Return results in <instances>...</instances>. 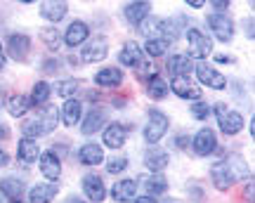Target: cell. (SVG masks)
<instances>
[{
  "label": "cell",
  "instance_id": "cell-20",
  "mask_svg": "<svg viewBox=\"0 0 255 203\" xmlns=\"http://www.w3.org/2000/svg\"><path fill=\"white\" fill-rule=\"evenodd\" d=\"M17 158L21 166H31L36 163L40 158V147L36 144V139H28V137H21L17 144Z\"/></svg>",
  "mask_w": 255,
  "mask_h": 203
},
{
  "label": "cell",
  "instance_id": "cell-48",
  "mask_svg": "<svg viewBox=\"0 0 255 203\" xmlns=\"http://www.w3.org/2000/svg\"><path fill=\"white\" fill-rule=\"evenodd\" d=\"M9 163V156H7V151L5 149H0V168H5Z\"/></svg>",
  "mask_w": 255,
  "mask_h": 203
},
{
  "label": "cell",
  "instance_id": "cell-38",
  "mask_svg": "<svg viewBox=\"0 0 255 203\" xmlns=\"http://www.w3.org/2000/svg\"><path fill=\"white\" fill-rule=\"evenodd\" d=\"M128 163H130V161H128L126 156H119V154H116V156H111L109 161H107V173H111V175L126 173V170H128Z\"/></svg>",
  "mask_w": 255,
  "mask_h": 203
},
{
  "label": "cell",
  "instance_id": "cell-6",
  "mask_svg": "<svg viewBox=\"0 0 255 203\" xmlns=\"http://www.w3.org/2000/svg\"><path fill=\"white\" fill-rule=\"evenodd\" d=\"M189 149L196 156H210L218 149V137L210 128H201L194 137L189 139Z\"/></svg>",
  "mask_w": 255,
  "mask_h": 203
},
{
  "label": "cell",
  "instance_id": "cell-43",
  "mask_svg": "<svg viewBox=\"0 0 255 203\" xmlns=\"http://www.w3.org/2000/svg\"><path fill=\"white\" fill-rule=\"evenodd\" d=\"M253 189H255V182H253V177H251V182L244 187V199L251 201V203H253Z\"/></svg>",
  "mask_w": 255,
  "mask_h": 203
},
{
  "label": "cell",
  "instance_id": "cell-18",
  "mask_svg": "<svg viewBox=\"0 0 255 203\" xmlns=\"http://www.w3.org/2000/svg\"><path fill=\"white\" fill-rule=\"evenodd\" d=\"M111 199L116 203H132L137 199V182L135 180H119L111 187Z\"/></svg>",
  "mask_w": 255,
  "mask_h": 203
},
{
  "label": "cell",
  "instance_id": "cell-45",
  "mask_svg": "<svg viewBox=\"0 0 255 203\" xmlns=\"http://www.w3.org/2000/svg\"><path fill=\"white\" fill-rule=\"evenodd\" d=\"M7 137H9V125H5V123H0V142H5Z\"/></svg>",
  "mask_w": 255,
  "mask_h": 203
},
{
  "label": "cell",
  "instance_id": "cell-50",
  "mask_svg": "<svg viewBox=\"0 0 255 203\" xmlns=\"http://www.w3.org/2000/svg\"><path fill=\"white\" fill-rule=\"evenodd\" d=\"M132 203H156V199H151V196H137Z\"/></svg>",
  "mask_w": 255,
  "mask_h": 203
},
{
  "label": "cell",
  "instance_id": "cell-44",
  "mask_svg": "<svg viewBox=\"0 0 255 203\" xmlns=\"http://www.w3.org/2000/svg\"><path fill=\"white\" fill-rule=\"evenodd\" d=\"M244 31H246V36L253 40V36H255V31H253V19H246V24H244Z\"/></svg>",
  "mask_w": 255,
  "mask_h": 203
},
{
  "label": "cell",
  "instance_id": "cell-32",
  "mask_svg": "<svg viewBox=\"0 0 255 203\" xmlns=\"http://www.w3.org/2000/svg\"><path fill=\"white\" fill-rule=\"evenodd\" d=\"M50 95H52V85L47 83V81H38L33 83V90L28 95V100H31V106H45L47 100H50Z\"/></svg>",
  "mask_w": 255,
  "mask_h": 203
},
{
  "label": "cell",
  "instance_id": "cell-47",
  "mask_svg": "<svg viewBox=\"0 0 255 203\" xmlns=\"http://www.w3.org/2000/svg\"><path fill=\"white\" fill-rule=\"evenodd\" d=\"M213 59H215L218 64H229V62H232V57H229V55H215Z\"/></svg>",
  "mask_w": 255,
  "mask_h": 203
},
{
  "label": "cell",
  "instance_id": "cell-42",
  "mask_svg": "<svg viewBox=\"0 0 255 203\" xmlns=\"http://www.w3.org/2000/svg\"><path fill=\"white\" fill-rule=\"evenodd\" d=\"M173 147H175V149H187V147H189V137H187V135L173 137Z\"/></svg>",
  "mask_w": 255,
  "mask_h": 203
},
{
  "label": "cell",
  "instance_id": "cell-4",
  "mask_svg": "<svg viewBox=\"0 0 255 203\" xmlns=\"http://www.w3.org/2000/svg\"><path fill=\"white\" fill-rule=\"evenodd\" d=\"M206 26L210 28V33H213L215 40H220V43H232V38H234V21H232L227 14L210 12L208 17H206Z\"/></svg>",
  "mask_w": 255,
  "mask_h": 203
},
{
  "label": "cell",
  "instance_id": "cell-33",
  "mask_svg": "<svg viewBox=\"0 0 255 203\" xmlns=\"http://www.w3.org/2000/svg\"><path fill=\"white\" fill-rule=\"evenodd\" d=\"M168 83H165L161 76H154L151 81H146V95L151 97V100H165L168 97Z\"/></svg>",
  "mask_w": 255,
  "mask_h": 203
},
{
  "label": "cell",
  "instance_id": "cell-26",
  "mask_svg": "<svg viewBox=\"0 0 255 203\" xmlns=\"http://www.w3.org/2000/svg\"><path fill=\"white\" fill-rule=\"evenodd\" d=\"M170 163V154L165 149H149L144 154V166L149 173H163Z\"/></svg>",
  "mask_w": 255,
  "mask_h": 203
},
{
  "label": "cell",
  "instance_id": "cell-21",
  "mask_svg": "<svg viewBox=\"0 0 255 203\" xmlns=\"http://www.w3.org/2000/svg\"><path fill=\"white\" fill-rule=\"evenodd\" d=\"M57 192H59V187L55 182H38L28 192V203H52Z\"/></svg>",
  "mask_w": 255,
  "mask_h": 203
},
{
  "label": "cell",
  "instance_id": "cell-10",
  "mask_svg": "<svg viewBox=\"0 0 255 203\" xmlns=\"http://www.w3.org/2000/svg\"><path fill=\"white\" fill-rule=\"evenodd\" d=\"M168 88H170L177 97H182V100L196 102L203 97V95H201V85L196 83L191 76H177V78H173V83L168 85Z\"/></svg>",
  "mask_w": 255,
  "mask_h": 203
},
{
  "label": "cell",
  "instance_id": "cell-11",
  "mask_svg": "<svg viewBox=\"0 0 255 203\" xmlns=\"http://www.w3.org/2000/svg\"><path fill=\"white\" fill-rule=\"evenodd\" d=\"M5 47H7V57L14 59V62H24L31 52V38L26 33H9L7 40H5Z\"/></svg>",
  "mask_w": 255,
  "mask_h": 203
},
{
  "label": "cell",
  "instance_id": "cell-8",
  "mask_svg": "<svg viewBox=\"0 0 255 203\" xmlns=\"http://www.w3.org/2000/svg\"><path fill=\"white\" fill-rule=\"evenodd\" d=\"M38 166H40V173L45 177L47 182H59L62 180V161L57 156L52 149H47V151H40V158H38Z\"/></svg>",
  "mask_w": 255,
  "mask_h": 203
},
{
  "label": "cell",
  "instance_id": "cell-25",
  "mask_svg": "<svg viewBox=\"0 0 255 203\" xmlns=\"http://www.w3.org/2000/svg\"><path fill=\"white\" fill-rule=\"evenodd\" d=\"M0 194L7 199V203L24 199V180L21 177H2L0 180Z\"/></svg>",
  "mask_w": 255,
  "mask_h": 203
},
{
  "label": "cell",
  "instance_id": "cell-35",
  "mask_svg": "<svg viewBox=\"0 0 255 203\" xmlns=\"http://www.w3.org/2000/svg\"><path fill=\"white\" fill-rule=\"evenodd\" d=\"M168 47H170V43H165L161 38H149L144 43V47H142V52H146L151 59H158V57H163L168 52Z\"/></svg>",
  "mask_w": 255,
  "mask_h": 203
},
{
  "label": "cell",
  "instance_id": "cell-52",
  "mask_svg": "<svg viewBox=\"0 0 255 203\" xmlns=\"http://www.w3.org/2000/svg\"><path fill=\"white\" fill-rule=\"evenodd\" d=\"M66 203H90V201H83L81 196H69V199H66Z\"/></svg>",
  "mask_w": 255,
  "mask_h": 203
},
{
  "label": "cell",
  "instance_id": "cell-17",
  "mask_svg": "<svg viewBox=\"0 0 255 203\" xmlns=\"http://www.w3.org/2000/svg\"><path fill=\"white\" fill-rule=\"evenodd\" d=\"M62 116H59V120H62L66 128H73V125H78L83 118V102L76 100V97H71V100H64L62 104V111H59Z\"/></svg>",
  "mask_w": 255,
  "mask_h": 203
},
{
  "label": "cell",
  "instance_id": "cell-34",
  "mask_svg": "<svg viewBox=\"0 0 255 203\" xmlns=\"http://www.w3.org/2000/svg\"><path fill=\"white\" fill-rule=\"evenodd\" d=\"M78 88H81V83H78V78H59L55 83V90L59 97H66V100H71L73 95L78 93Z\"/></svg>",
  "mask_w": 255,
  "mask_h": 203
},
{
  "label": "cell",
  "instance_id": "cell-9",
  "mask_svg": "<svg viewBox=\"0 0 255 203\" xmlns=\"http://www.w3.org/2000/svg\"><path fill=\"white\" fill-rule=\"evenodd\" d=\"M88 40H90V26H88L85 21H81V19L71 21L62 36V43L66 47H81V45H85Z\"/></svg>",
  "mask_w": 255,
  "mask_h": 203
},
{
  "label": "cell",
  "instance_id": "cell-46",
  "mask_svg": "<svg viewBox=\"0 0 255 203\" xmlns=\"http://www.w3.org/2000/svg\"><path fill=\"white\" fill-rule=\"evenodd\" d=\"M187 5H189L191 9H201L206 5V0H187Z\"/></svg>",
  "mask_w": 255,
  "mask_h": 203
},
{
  "label": "cell",
  "instance_id": "cell-15",
  "mask_svg": "<svg viewBox=\"0 0 255 203\" xmlns=\"http://www.w3.org/2000/svg\"><path fill=\"white\" fill-rule=\"evenodd\" d=\"M191 69H194V59H191L187 52H175V55H170L168 57V62H165V71L170 74V78L189 76Z\"/></svg>",
  "mask_w": 255,
  "mask_h": 203
},
{
  "label": "cell",
  "instance_id": "cell-31",
  "mask_svg": "<svg viewBox=\"0 0 255 203\" xmlns=\"http://www.w3.org/2000/svg\"><path fill=\"white\" fill-rule=\"evenodd\" d=\"M144 192L146 196H151V199H156V196H163L165 192H168V180H165L163 173H151V175L144 180Z\"/></svg>",
  "mask_w": 255,
  "mask_h": 203
},
{
  "label": "cell",
  "instance_id": "cell-24",
  "mask_svg": "<svg viewBox=\"0 0 255 203\" xmlns=\"http://www.w3.org/2000/svg\"><path fill=\"white\" fill-rule=\"evenodd\" d=\"M78 161H81V166H100V163H104V149L95 142H88L78 149Z\"/></svg>",
  "mask_w": 255,
  "mask_h": 203
},
{
  "label": "cell",
  "instance_id": "cell-16",
  "mask_svg": "<svg viewBox=\"0 0 255 203\" xmlns=\"http://www.w3.org/2000/svg\"><path fill=\"white\" fill-rule=\"evenodd\" d=\"M128 139V125H123V123H109L107 128H104V132H102V142H104V147L109 149H121L123 144H126Z\"/></svg>",
  "mask_w": 255,
  "mask_h": 203
},
{
  "label": "cell",
  "instance_id": "cell-37",
  "mask_svg": "<svg viewBox=\"0 0 255 203\" xmlns=\"http://www.w3.org/2000/svg\"><path fill=\"white\" fill-rule=\"evenodd\" d=\"M135 76L139 78V81H144L146 83V81H151L154 76H158V69H156V64L151 62V59H144V62L135 69Z\"/></svg>",
  "mask_w": 255,
  "mask_h": 203
},
{
  "label": "cell",
  "instance_id": "cell-28",
  "mask_svg": "<svg viewBox=\"0 0 255 203\" xmlns=\"http://www.w3.org/2000/svg\"><path fill=\"white\" fill-rule=\"evenodd\" d=\"M5 106H7L9 116H14V118H21V116H26L28 111L33 109V106H31V100H28V95H19V93L9 95Z\"/></svg>",
  "mask_w": 255,
  "mask_h": 203
},
{
  "label": "cell",
  "instance_id": "cell-1",
  "mask_svg": "<svg viewBox=\"0 0 255 203\" xmlns=\"http://www.w3.org/2000/svg\"><path fill=\"white\" fill-rule=\"evenodd\" d=\"M59 125V109L55 104H45L40 106L36 116H31L28 120H24V137L36 139V137H45L50 132H55Z\"/></svg>",
  "mask_w": 255,
  "mask_h": 203
},
{
  "label": "cell",
  "instance_id": "cell-54",
  "mask_svg": "<svg viewBox=\"0 0 255 203\" xmlns=\"http://www.w3.org/2000/svg\"><path fill=\"white\" fill-rule=\"evenodd\" d=\"M165 203H175V201H165Z\"/></svg>",
  "mask_w": 255,
  "mask_h": 203
},
{
  "label": "cell",
  "instance_id": "cell-5",
  "mask_svg": "<svg viewBox=\"0 0 255 203\" xmlns=\"http://www.w3.org/2000/svg\"><path fill=\"white\" fill-rule=\"evenodd\" d=\"M107 55H109V43H107L104 36L90 38V40L81 47V59L85 64H97L102 59H107Z\"/></svg>",
  "mask_w": 255,
  "mask_h": 203
},
{
  "label": "cell",
  "instance_id": "cell-23",
  "mask_svg": "<svg viewBox=\"0 0 255 203\" xmlns=\"http://www.w3.org/2000/svg\"><path fill=\"white\" fill-rule=\"evenodd\" d=\"M104 123H107V113L102 109H90L81 120V132L83 135H95V132H100V128H104Z\"/></svg>",
  "mask_w": 255,
  "mask_h": 203
},
{
  "label": "cell",
  "instance_id": "cell-49",
  "mask_svg": "<svg viewBox=\"0 0 255 203\" xmlns=\"http://www.w3.org/2000/svg\"><path fill=\"white\" fill-rule=\"evenodd\" d=\"M100 97H102L100 93H95V90H88V100H90L92 104H97V102H100Z\"/></svg>",
  "mask_w": 255,
  "mask_h": 203
},
{
  "label": "cell",
  "instance_id": "cell-22",
  "mask_svg": "<svg viewBox=\"0 0 255 203\" xmlns=\"http://www.w3.org/2000/svg\"><path fill=\"white\" fill-rule=\"evenodd\" d=\"M149 14H151V2H146V0H142V2H130V5L123 7V17H126V21H130L132 26H139Z\"/></svg>",
  "mask_w": 255,
  "mask_h": 203
},
{
  "label": "cell",
  "instance_id": "cell-12",
  "mask_svg": "<svg viewBox=\"0 0 255 203\" xmlns=\"http://www.w3.org/2000/svg\"><path fill=\"white\" fill-rule=\"evenodd\" d=\"M81 187H83V194L90 203H102L107 199V187L102 182V177L97 173H88V175L81 180Z\"/></svg>",
  "mask_w": 255,
  "mask_h": 203
},
{
  "label": "cell",
  "instance_id": "cell-40",
  "mask_svg": "<svg viewBox=\"0 0 255 203\" xmlns=\"http://www.w3.org/2000/svg\"><path fill=\"white\" fill-rule=\"evenodd\" d=\"M210 5H213V12H215V14H225V12L229 9V2H227V0H213Z\"/></svg>",
  "mask_w": 255,
  "mask_h": 203
},
{
  "label": "cell",
  "instance_id": "cell-51",
  "mask_svg": "<svg viewBox=\"0 0 255 203\" xmlns=\"http://www.w3.org/2000/svg\"><path fill=\"white\" fill-rule=\"evenodd\" d=\"M5 64H7V59H5V47L0 43V69H5Z\"/></svg>",
  "mask_w": 255,
  "mask_h": 203
},
{
  "label": "cell",
  "instance_id": "cell-2",
  "mask_svg": "<svg viewBox=\"0 0 255 203\" xmlns=\"http://www.w3.org/2000/svg\"><path fill=\"white\" fill-rule=\"evenodd\" d=\"M168 128H170V120L161 109H149V118H146L144 125V139L146 144H158L161 139L168 135Z\"/></svg>",
  "mask_w": 255,
  "mask_h": 203
},
{
  "label": "cell",
  "instance_id": "cell-19",
  "mask_svg": "<svg viewBox=\"0 0 255 203\" xmlns=\"http://www.w3.org/2000/svg\"><path fill=\"white\" fill-rule=\"evenodd\" d=\"M123 71H121L119 66H104L100 69L97 74H95V85L97 88H119L123 83Z\"/></svg>",
  "mask_w": 255,
  "mask_h": 203
},
{
  "label": "cell",
  "instance_id": "cell-39",
  "mask_svg": "<svg viewBox=\"0 0 255 203\" xmlns=\"http://www.w3.org/2000/svg\"><path fill=\"white\" fill-rule=\"evenodd\" d=\"M191 116H194L196 120H206L210 116V106L203 100L191 102Z\"/></svg>",
  "mask_w": 255,
  "mask_h": 203
},
{
  "label": "cell",
  "instance_id": "cell-29",
  "mask_svg": "<svg viewBox=\"0 0 255 203\" xmlns=\"http://www.w3.org/2000/svg\"><path fill=\"white\" fill-rule=\"evenodd\" d=\"M222 161H225V168H227L229 177H232V182L244 180V177L251 175V170H248V166H246V161H244L241 156H237V154H232V156H227V158H222Z\"/></svg>",
  "mask_w": 255,
  "mask_h": 203
},
{
  "label": "cell",
  "instance_id": "cell-27",
  "mask_svg": "<svg viewBox=\"0 0 255 203\" xmlns=\"http://www.w3.org/2000/svg\"><path fill=\"white\" fill-rule=\"evenodd\" d=\"M66 12H69V5L62 2V0H50V2H43L40 5V17L50 21V24H57V21H62L66 17Z\"/></svg>",
  "mask_w": 255,
  "mask_h": 203
},
{
  "label": "cell",
  "instance_id": "cell-13",
  "mask_svg": "<svg viewBox=\"0 0 255 203\" xmlns=\"http://www.w3.org/2000/svg\"><path fill=\"white\" fill-rule=\"evenodd\" d=\"M218 128L222 135H227V137H234L239 135L241 130H244V116L239 113V111H222L218 113Z\"/></svg>",
  "mask_w": 255,
  "mask_h": 203
},
{
  "label": "cell",
  "instance_id": "cell-41",
  "mask_svg": "<svg viewBox=\"0 0 255 203\" xmlns=\"http://www.w3.org/2000/svg\"><path fill=\"white\" fill-rule=\"evenodd\" d=\"M40 69H43L45 74H55L57 69H59V59H47V62L40 64Z\"/></svg>",
  "mask_w": 255,
  "mask_h": 203
},
{
  "label": "cell",
  "instance_id": "cell-36",
  "mask_svg": "<svg viewBox=\"0 0 255 203\" xmlns=\"http://www.w3.org/2000/svg\"><path fill=\"white\" fill-rule=\"evenodd\" d=\"M40 38H43V43H45V47L50 52H57V50L62 47V33H59L55 26L43 28V31H40Z\"/></svg>",
  "mask_w": 255,
  "mask_h": 203
},
{
  "label": "cell",
  "instance_id": "cell-53",
  "mask_svg": "<svg viewBox=\"0 0 255 203\" xmlns=\"http://www.w3.org/2000/svg\"><path fill=\"white\" fill-rule=\"evenodd\" d=\"M0 203H5V196H2V194H0Z\"/></svg>",
  "mask_w": 255,
  "mask_h": 203
},
{
  "label": "cell",
  "instance_id": "cell-7",
  "mask_svg": "<svg viewBox=\"0 0 255 203\" xmlns=\"http://www.w3.org/2000/svg\"><path fill=\"white\" fill-rule=\"evenodd\" d=\"M196 78H199L201 85L213 88V90H225L227 88V78L220 74L215 66H210L208 62H199L196 64Z\"/></svg>",
  "mask_w": 255,
  "mask_h": 203
},
{
  "label": "cell",
  "instance_id": "cell-30",
  "mask_svg": "<svg viewBox=\"0 0 255 203\" xmlns=\"http://www.w3.org/2000/svg\"><path fill=\"white\" fill-rule=\"evenodd\" d=\"M210 180H213V187L218 189V192H227V189H232V177H229L227 168H225V161H220V163H215V166L210 168Z\"/></svg>",
  "mask_w": 255,
  "mask_h": 203
},
{
  "label": "cell",
  "instance_id": "cell-3",
  "mask_svg": "<svg viewBox=\"0 0 255 203\" xmlns=\"http://www.w3.org/2000/svg\"><path fill=\"white\" fill-rule=\"evenodd\" d=\"M184 38H187V43H189V52H187V55H189L191 59H206V57L213 52V40H210L201 28L189 26L184 31Z\"/></svg>",
  "mask_w": 255,
  "mask_h": 203
},
{
  "label": "cell",
  "instance_id": "cell-14",
  "mask_svg": "<svg viewBox=\"0 0 255 203\" xmlns=\"http://www.w3.org/2000/svg\"><path fill=\"white\" fill-rule=\"evenodd\" d=\"M144 62V52H142V45H137L135 40H126L123 47L119 50V64L128 66V69H137V66Z\"/></svg>",
  "mask_w": 255,
  "mask_h": 203
}]
</instances>
